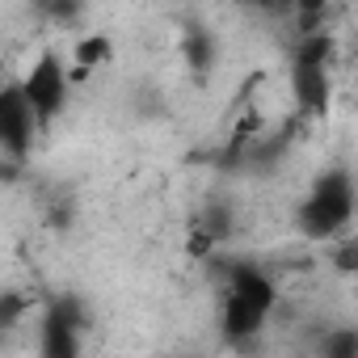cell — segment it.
<instances>
[{
	"mask_svg": "<svg viewBox=\"0 0 358 358\" xmlns=\"http://www.w3.org/2000/svg\"><path fill=\"white\" fill-rule=\"evenodd\" d=\"M270 308H274V287H270V278H262L257 270H241V274L232 278V295L224 299L220 324H224V333H228L232 341H236V337H253V333L266 324Z\"/></svg>",
	"mask_w": 358,
	"mask_h": 358,
	"instance_id": "cell-1",
	"label": "cell"
},
{
	"mask_svg": "<svg viewBox=\"0 0 358 358\" xmlns=\"http://www.w3.org/2000/svg\"><path fill=\"white\" fill-rule=\"evenodd\" d=\"M350 215H354V194H350V182L333 173V177H324V182L312 190V199L303 203L299 224H303V232H308V236L324 241V236H337V232L350 224Z\"/></svg>",
	"mask_w": 358,
	"mask_h": 358,
	"instance_id": "cell-2",
	"label": "cell"
},
{
	"mask_svg": "<svg viewBox=\"0 0 358 358\" xmlns=\"http://www.w3.org/2000/svg\"><path fill=\"white\" fill-rule=\"evenodd\" d=\"M68 68L59 64V55H38L34 64H30V72H26V80H17L22 85V93H26V101H30V110H34V118H38V127H47L59 110H64V101H68Z\"/></svg>",
	"mask_w": 358,
	"mask_h": 358,
	"instance_id": "cell-3",
	"label": "cell"
},
{
	"mask_svg": "<svg viewBox=\"0 0 358 358\" xmlns=\"http://www.w3.org/2000/svg\"><path fill=\"white\" fill-rule=\"evenodd\" d=\"M34 127H38V118H34L22 85H5V89H0V143H5V152L13 160L30 152Z\"/></svg>",
	"mask_w": 358,
	"mask_h": 358,
	"instance_id": "cell-4",
	"label": "cell"
},
{
	"mask_svg": "<svg viewBox=\"0 0 358 358\" xmlns=\"http://www.w3.org/2000/svg\"><path fill=\"white\" fill-rule=\"evenodd\" d=\"M76 324H72V316L59 308V312H51L47 316V324H43V337H38V354L43 358H76Z\"/></svg>",
	"mask_w": 358,
	"mask_h": 358,
	"instance_id": "cell-5",
	"label": "cell"
},
{
	"mask_svg": "<svg viewBox=\"0 0 358 358\" xmlns=\"http://www.w3.org/2000/svg\"><path fill=\"white\" fill-rule=\"evenodd\" d=\"M114 59V38L110 34H85V38H76V47H72V80H80V76H89L93 68H106Z\"/></svg>",
	"mask_w": 358,
	"mask_h": 358,
	"instance_id": "cell-6",
	"label": "cell"
},
{
	"mask_svg": "<svg viewBox=\"0 0 358 358\" xmlns=\"http://www.w3.org/2000/svg\"><path fill=\"white\" fill-rule=\"evenodd\" d=\"M333 262L350 274V270H358V249H341V253H333Z\"/></svg>",
	"mask_w": 358,
	"mask_h": 358,
	"instance_id": "cell-7",
	"label": "cell"
}]
</instances>
